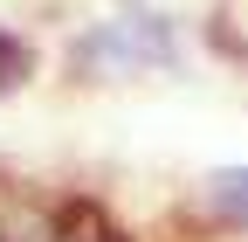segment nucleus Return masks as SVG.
Masks as SVG:
<instances>
[{"mask_svg":"<svg viewBox=\"0 0 248 242\" xmlns=\"http://www.w3.org/2000/svg\"><path fill=\"white\" fill-rule=\"evenodd\" d=\"M14 69H28V55H21L7 35H0V83H14Z\"/></svg>","mask_w":248,"mask_h":242,"instance_id":"nucleus-2","label":"nucleus"},{"mask_svg":"<svg viewBox=\"0 0 248 242\" xmlns=\"http://www.w3.org/2000/svg\"><path fill=\"white\" fill-rule=\"evenodd\" d=\"M214 201H221V207H234V215H248V166L214 173Z\"/></svg>","mask_w":248,"mask_h":242,"instance_id":"nucleus-1","label":"nucleus"}]
</instances>
